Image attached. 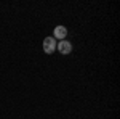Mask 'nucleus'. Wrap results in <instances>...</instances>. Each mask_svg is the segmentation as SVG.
Wrapping results in <instances>:
<instances>
[{
  "instance_id": "f257e3e1",
  "label": "nucleus",
  "mask_w": 120,
  "mask_h": 119,
  "mask_svg": "<svg viewBox=\"0 0 120 119\" xmlns=\"http://www.w3.org/2000/svg\"><path fill=\"white\" fill-rule=\"evenodd\" d=\"M56 39L53 37H46L43 39V52H45L46 55H51V53H55L56 52Z\"/></svg>"
},
{
  "instance_id": "f03ea898",
  "label": "nucleus",
  "mask_w": 120,
  "mask_h": 119,
  "mask_svg": "<svg viewBox=\"0 0 120 119\" xmlns=\"http://www.w3.org/2000/svg\"><path fill=\"white\" fill-rule=\"evenodd\" d=\"M56 50H59V53L63 55H69L72 52V44L69 40H59V44H56Z\"/></svg>"
},
{
  "instance_id": "7ed1b4c3",
  "label": "nucleus",
  "mask_w": 120,
  "mask_h": 119,
  "mask_svg": "<svg viewBox=\"0 0 120 119\" xmlns=\"http://www.w3.org/2000/svg\"><path fill=\"white\" fill-rule=\"evenodd\" d=\"M53 34H55L53 39H61V40H64L66 36H67V29H66V26H56L55 31H53Z\"/></svg>"
}]
</instances>
